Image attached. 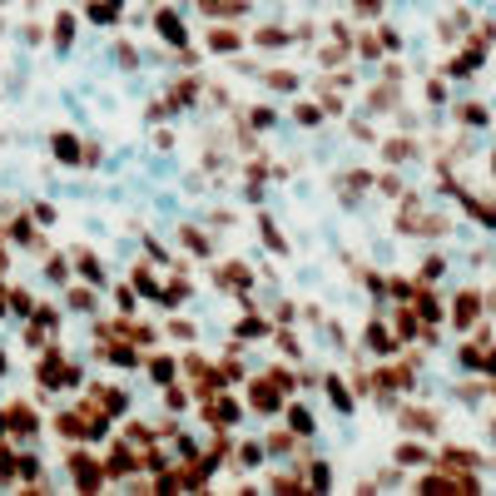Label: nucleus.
<instances>
[{
    "mask_svg": "<svg viewBox=\"0 0 496 496\" xmlns=\"http://www.w3.org/2000/svg\"><path fill=\"white\" fill-rule=\"evenodd\" d=\"M238 45H243L238 30H213V35H208V50H223V55H228V50H238Z\"/></svg>",
    "mask_w": 496,
    "mask_h": 496,
    "instance_id": "f03ea898",
    "label": "nucleus"
},
{
    "mask_svg": "<svg viewBox=\"0 0 496 496\" xmlns=\"http://www.w3.org/2000/svg\"><path fill=\"white\" fill-rule=\"evenodd\" d=\"M154 25H159V40H169V45H184V20H179L174 10H159V15H154Z\"/></svg>",
    "mask_w": 496,
    "mask_h": 496,
    "instance_id": "f257e3e1",
    "label": "nucleus"
}]
</instances>
